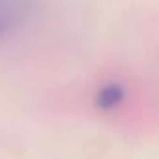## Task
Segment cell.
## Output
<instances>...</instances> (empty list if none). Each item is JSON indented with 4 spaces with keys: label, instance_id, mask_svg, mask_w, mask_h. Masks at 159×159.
I'll return each instance as SVG.
<instances>
[{
    "label": "cell",
    "instance_id": "7a4b0ae2",
    "mask_svg": "<svg viewBox=\"0 0 159 159\" xmlns=\"http://www.w3.org/2000/svg\"><path fill=\"white\" fill-rule=\"evenodd\" d=\"M8 30V23L4 21V19H0V38H2L4 36V32Z\"/></svg>",
    "mask_w": 159,
    "mask_h": 159
},
{
    "label": "cell",
    "instance_id": "6da1fadb",
    "mask_svg": "<svg viewBox=\"0 0 159 159\" xmlns=\"http://www.w3.org/2000/svg\"><path fill=\"white\" fill-rule=\"evenodd\" d=\"M124 99H125V90H124V86L118 84V83H109V84H105V86L99 90V94H98V98H96V105H98L101 111H112V109H116Z\"/></svg>",
    "mask_w": 159,
    "mask_h": 159
}]
</instances>
